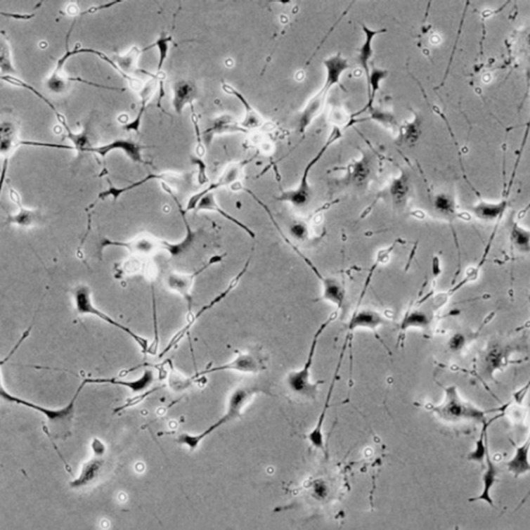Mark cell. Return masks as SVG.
Masks as SVG:
<instances>
[{
	"label": "cell",
	"mask_w": 530,
	"mask_h": 530,
	"mask_svg": "<svg viewBox=\"0 0 530 530\" xmlns=\"http://www.w3.org/2000/svg\"><path fill=\"white\" fill-rule=\"evenodd\" d=\"M83 380L86 384H110L127 387L135 395H139L140 393H146V389L152 387L153 383L155 382V373L153 370L146 369L143 374L135 380H122V379L115 377L84 378Z\"/></svg>",
	"instance_id": "obj_14"
},
{
	"label": "cell",
	"mask_w": 530,
	"mask_h": 530,
	"mask_svg": "<svg viewBox=\"0 0 530 530\" xmlns=\"http://www.w3.org/2000/svg\"><path fill=\"white\" fill-rule=\"evenodd\" d=\"M431 411L441 420L446 422L474 420L481 425L487 422V411L474 406L472 403L464 400L455 385L444 387V399L437 406H431Z\"/></svg>",
	"instance_id": "obj_4"
},
{
	"label": "cell",
	"mask_w": 530,
	"mask_h": 530,
	"mask_svg": "<svg viewBox=\"0 0 530 530\" xmlns=\"http://www.w3.org/2000/svg\"><path fill=\"white\" fill-rule=\"evenodd\" d=\"M250 262H251V257L247 260L246 264L243 267L242 271H240V273H238V275L230 281V283L228 284V286L222 291V292L219 293V295H216L214 299H212L209 303L203 306L196 314L193 315V316H190V318L188 319V323L170 339V341L168 342L167 346H166V347L164 348L163 351L159 354V358H163V356H166V354L171 351L173 348L176 347V346L179 345V342L183 340V339L189 334L192 326L198 321V319L200 318L203 314H205L207 311L212 310L214 306H216V304H220L221 302L224 301V299H226L228 295L236 288V286L240 283L242 278L244 277L245 273H247V269H249Z\"/></svg>",
	"instance_id": "obj_8"
},
{
	"label": "cell",
	"mask_w": 530,
	"mask_h": 530,
	"mask_svg": "<svg viewBox=\"0 0 530 530\" xmlns=\"http://www.w3.org/2000/svg\"><path fill=\"white\" fill-rule=\"evenodd\" d=\"M190 164L198 167V183H200V186L209 183V177H207V164L205 163V161H203L201 157H199L198 155H197V157H195V155H190Z\"/></svg>",
	"instance_id": "obj_43"
},
{
	"label": "cell",
	"mask_w": 530,
	"mask_h": 530,
	"mask_svg": "<svg viewBox=\"0 0 530 530\" xmlns=\"http://www.w3.org/2000/svg\"><path fill=\"white\" fill-rule=\"evenodd\" d=\"M148 47L144 48V49L133 47L124 56H115L112 58L114 63H116V65L119 67L120 71L130 79L131 82H132V86L135 87V89H138L140 86V81L134 78L133 75H137L138 72H141V70L137 67L138 58H139V56L143 52L148 51Z\"/></svg>",
	"instance_id": "obj_23"
},
{
	"label": "cell",
	"mask_w": 530,
	"mask_h": 530,
	"mask_svg": "<svg viewBox=\"0 0 530 530\" xmlns=\"http://www.w3.org/2000/svg\"><path fill=\"white\" fill-rule=\"evenodd\" d=\"M143 148V146H140L139 143L133 141V140L117 139L114 140L111 143L105 144V146L85 148L84 152L96 153V155L104 157L113 150H122L136 163L146 164L143 157H142Z\"/></svg>",
	"instance_id": "obj_15"
},
{
	"label": "cell",
	"mask_w": 530,
	"mask_h": 530,
	"mask_svg": "<svg viewBox=\"0 0 530 530\" xmlns=\"http://www.w3.org/2000/svg\"><path fill=\"white\" fill-rule=\"evenodd\" d=\"M10 197L15 205L18 207L19 212L15 214H11L6 219L8 225L14 224L20 227H30L36 224L39 219L38 212L36 210L27 209L22 205L21 196L16 190L10 187Z\"/></svg>",
	"instance_id": "obj_29"
},
{
	"label": "cell",
	"mask_w": 530,
	"mask_h": 530,
	"mask_svg": "<svg viewBox=\"0 0 530 530\" xmlns=\"http://www.w3.org/2000/svg\"><path fill=\"white\" fill-rule=\"evenodd\" d=\"M2 16L12 17V18L27 20L34 18V14L30 15H19V14H6V13H1Z\"/></svg>",
	"instance_id": "obj_52"
},
{
	"label": "cell",
	"mask_w": 530,
	"mask_h": 530,
	"mask_svg": "<svg viewBox=\"0 0 530 530\" xmlns=\"http://www.w3.org/2000/svg\"><path fill=\"white\" fill-rule=\"evenodd\" d=\"M387 71L382 69H376L373 67L370 75L369 83L367 84L368 91V104L365 109L373 108L374 100H375L376 93L380 87L381 81L384 80L387 77Z\"/></svg>",
	"instance_id": "obj_37"
},
{
	"label": "cell",
	"mask_w": 530,
	"mask_h": 530,
	"mask_svg": "<svg viewBox=\"0 0 530 530\" xmlns=\"http://www.w3.org/2000/svg\"><path fill=\"white\" fill-rule=\"evenodd\" d=\"M73 299L74 306H75L78 314L91 315V316L98 317L101 321L108 323L109 325L122 330L127 336L130 337L131 339H133L136 342V344L139 346L142 354H148V347H150L148 339L136 334L131 328H127L124 324L112 318L110 315L106 314V313L103 312L100 309L96 308L95 304H93V297H91V290L89 286H86V285H80V286L76 287L75 290L73 291Z\"/></svg>",
	"instance_id": "obj_5"
},
{
	"label": "cell",
	"mask_w": 530,
	"mask_h": 530,
	"mask_svg": "<svg viewBox=\"0 0 530 530\" xmlns=\"http://www.w3.org/2000/svg\"><path fill=\"white\" fill-rule=\"evenodd\" d=\"M291 234L293 238L299 240H304L308 236V228L303 223H295L290 228Z\"/></svg>",
	"instance_id": "obj_47"
},
{
	"label": "cell",
	"mask_w": 530,
	"mask_h": 530,
	"mask_svg": "<svg viewBox=\"0 0 530 530\" xmlns=\"http://www.w3.org/2000/svg\"><path fill=\"white\" fill-rule=\"evenodd\" d=\"M286 242L292 247V249L295 250V252H297V255L301 256L304 264L308 265V266L310 267L311 271H312L313 273H315V276L321 280L322 288H323V290H322V299L334 304L337 308V311L339 312V311L341 310L342 306H343L344 302H345V288H344L343 285H342L338 280L332 279V278L324 277L321 271H319V269L313 264V262L311 261L308 257H306L304 254H302V252L299 251V250H297V247H293V245L291 244L289 240H286Z\"/></svg>",
	"instance_id": "obj_10"
},
{
	"label": "cell",
	"mask_w": 530,
	"mask_h": 530,
	"mask_svg": "<svg viewBox=\"0 0 530 530\" xmlns=\"http://www.w3.org/2000/svg\"><path fill=\"white\" fill-rule=\"evenodd\" d=\"M172 37L168 36V34H164L163 32V34H161V36L157 38V41H155L153 45L150 46V49L153 47H157V49H159L160 56L159 63H157V75H160L162 69H163L164 65H165L166 59H167L168 53H169V45L171 41H172Z\"/></svg>",
	"instance_id": "obj_40"
},
{
	"label": "cell",
	"mask_w": 530,
	"mask_h": 530,
	"mask_svg": "<svg viewBox=\"0 0 530 530\" xmlns=\"http://www.w3.org/2000/svg\"><path fill=\"white\" fill-rule=\"evenodd\" d=\"M65 137L67 138V139L71 140L72 142L74 143V148H75V150H81V152H84L85 148H87V133L85 132V131H83V132L81 133H73L72 132H67V135H65Z\"/></svg>",
	"instance_id": "obj_44"
},
{
	"label": "cell",
	"mask_w": 530,
	"mask_h": 530,
	"mask_svg": "<svg viewBox=\"0 0 530 530\" xmlns=\"http://www.w3.org/2000/svg\"><path fill=\"white\" fill-rule=\"evenodd\" d=\"M529 85H530V78H529ZM529 131H530V113L529 116V120H527V122H526V128H525L524 135H523L522 141H521L520 148H519L518 153H517L516 163H515L514 170H512L511 179H510L509 188H508V195H509L510 190H511L512 183H514L515 175H516L517 169H518V167H519V163H520L521 157H522V153L523 152H524L525 146H526L527 139H529Z\"/></svg>",
	"instance_id": "obj_42"
},
{
	"label": "cell",
	"mask_w": 530,
	"mask_h": 530,
	"mask_svg": "<svg viewBox=\"0 0 530 530\" xmlns=\"http://www.w3.org/2000/svg\"><path fill=\"white\" fill-rule=\"evenodd\" d=\"M1 80L6 81V82L8 83V84L22 87V89H27V91H32V93H34V95L38 96L39 98H41V100L43 101V102L45 103V104L47 105L48 107H50V108H51V110L53 111L54 113H56L57 120H58L59 124H60L61 126H63V128L65 129L67 133L71 131V129H70L69 126H67V122H65V116H63V114L57 110L56 106H54V105L52 104L51 102H50V100H48V98H46L45 96L41 95V93H39V91H37V89H34V86H32V85L27 84V83L24 82V81L21 80V79L17 78V77L12 75L1 76Z\"/></svg>",
	"instance_id": "obj_34"
},
{
	"label": "cell",
	"mask_w": 530,
	"mask_h": 530,
	"mask_svg": "<svg viewBox=\"0 0 530 530\" xmlns=\"http://www.w3.org/2000/svg\"><path fill=\"white\" fill-rule=\"evenodd\" d=\"M224 257L225 255L212 256L207 264L197 271H193L192 273H188V275L183 273L181 275V273H171L166 278V285H167L168 288L174 291V292L179 293L183 297V299L187 302L188 306H189L190 312L192 310V288L195 280L203 271H207L209 267L222 262Z\"/></svg>",
	"instance_id": "obj_9"
},
{
	"label": "cell",
	"mask_w": 530,
	"mask_h": 530,
	"mask_svg": "<svg viewBox=\"0 0 530 530\" xmlns=\"http://www.w3.org/2000/svg\"><path fill=\"white\" fill-rule=\"evenodd\" d=\"M338 315V311L332 313L325 321L322 322L319 328H317L315 332L314 336H313L312 341H311L310 350H309L308 356H306V361L301 370L297 371H290L287 374L286 383L288 385L290 391L295 395L299 396V397L315 399L318 395L319 387L322 383V381H317V382H313L312 381V367L314 363L315 354H316L317 345H318L319 339L323 334L324 330L330 325L332 321L337 318Z\"/></svg>",
	"instance_id": "obj_3"
},
{
	"label": "cell",
	"mask_w": 530,
	"mask_h": 530,
	"mask_svg": "<svg viewBox=\"0 0 530 530\" xmlns=\"http://www.w3.org/2000/svg\"><path fill=\"white\" fill-rule=\"evenodd\" d=\"M122 4V1L108 2V4H101V6H91V8H87L84 12L80 13V16H83V15L95 14V13L98 12V11L111 8V6H116V4Z\"/></svg>",
	"instance_id": "obj_50"
},
{
	"label": "cell",
	"mask_w": 530,
	"mask_h": 530,
	"mask_svg": "<svg viewBox=\"0 0 530 530\" xmlns=\"http://www.w3.org/2000/svg\"><path fill=\"white\" fill-rule=\"evenodd\" d=\"M529 210H530V201H529V205H527L526 207H524V209L521 210V212H519L518 218L519 219L523 218V216H524L525 214H527V212H529Z\"/></svg>",
	"instance_id": "obj_54"
},
{
	"label": "cell",
	"mask_w": 530,
	"mask_h": 530,
	"mask_svg": "<svg viewBox=\"0 0 530 530\" xmlns=\"http://www.w3.org/2000/svg\"><path fill=\"white\" fill-rule=\"evenodd\" d=\"M389 321L380 313L372 310H361L356 312L348 323V334L358 330H378L380 326L385 325Z\"/></svg>",
	"instance_id": "obj_18"
},
{
	"label": "cell",
	"mask_w": 530,
	"mask_h": 530,
	"mask_svg": "<svg viewBox=\"0 0 530 530\" xmlns=\"http://www.w3.org/2000/svg\"><path fill=\"white\" fill-rule=\"evenodd\" d=\"M196 209L198 210V212H201V210H209V212H218V214H220L221 216H223V218H225L226 219V220L229 221V222H231L232 224L236 225V226L240 227V229L244 230V231L246 232L247 234H249L250 238H255V232H254L253 230L251 229V228L247 227L246 224L240 222V220L234 218L233 216L228 214L227 212H225L224 209H222L220 207H219L218 203H216V198H214V193H209V194L203 196L202 199H201L200 200V202H199L198 205H197Z\"/></svg>",
	"instance_id": "obj_32"
},
{
	"label": "cell",
	"mask_w": 530,
	"mask_h": 530,
	"mask_svg": "<svg viewBox=\"0 0 530 530\" xmlns=\"http://www.w3.org/2000/svg\"><path fill=\"white\" fill-rule=\"evenodd\" d=\"M160 387H155V389H150V392H146V393L139 394V395H137V397L133 398V399H129V400H127L126 402H124V405H122V406L118 407V408H115V411H114V413H119V411H124V409L130 408V407L135 406V405H137L138 403L141 402V401L146 400V398L148 397V396L152 395V394L155 393V392L159 391Z\"/></svg>",
	"instance_id": "obj_45"
},
{
	"label": "cell",
	"mask_w": 530,
	"mask_h": 530,
	"mask_svg": "<svg viewBox=\"0 0 530 530\" xmlns=\"http://www.w3.org/2000/svg\"><path fill=\"white\" fill-rule=\"evenodd\" d=\"M8 159H6V161H4V169H2V179H1L2 183H4V176H6V167H8Z\"/></svg>",
	"instance_id": "obj_55"
},
{
	"label": "cell",
	"mask_w": 530,
	"mask_h": 530,
	"mask_svg": "<svg viewBox=\"0 0 530 530\" xmlns=\"http://www.w3.org/2000/svg\"><path fill=\"white\" fill-rule=\"evenodd\" d=\"M529 389L530 378L523 387H521L518 391L515 392L514 395H512V398H514L515 402H516L517 404L522 405V403L524 402L525 398H526L527 394H529Z\"/></svg>",
	"instance_id": "obj_49"
},
{
	"label": "cell",
	"mask_w": 530,
	"mask_h": 530,
	"mask_svg": "<svg viewBox=\"0 0 530 530\" xmlns=\"http://www.w3.org/2000/svg\"><path fill=\"white\" fill-rule=\"evenodd\" d=\"M108 247H124L133 254L150 255L157 250H162V240L148 235L139 236L129 242H120V240H112L104 238L98 244V252L102 254L103 251Z\"/></svg>",
	"instance_id": "obj_12"
},
{
	"label": "cell",
	"mask_w": 530,
	"mask_h": 530,
	"mask_svg": "<svg viewBox=\"0 0 530 530\" xmlns=\"http://www.w3.org/2000/svg\"><path fill=\"white\" fill-rule=\"evenodd\" d=\"M153 179H162V181H166L168 183H174L176 186L187 185L192 181V174H183V173H159V174H150L146 175L141 181H136L132 185L127 186L124 188H115L111 187L110 189L104 190V192L98 194V199L101 200H105L108 197H112L113 200H117L124 193L129 192L136 189V188L140 187V186L146 185L148 181H153Z\"/></svg>",
	"instance_id": "obj_11"
},
{
	"label": "cell",
	"mask_w": 530,
	"mask_h": 530,
	"mask_svg": "<svg viewBox=\"0 0 530 530\" xmlns=\"http://www.w3.org/2000/svg\"><path fill=\"white\" fill-rule=\"evenodd\" d=\"M343 137V133H342L341 129L339 127H334L330 136H328V140H326L324 146H322L321 150L317 153V155L309 162L308 165L304 168L303 175H302L301 181L299 185L297 186V189L287 190V192L282 193L277 200L284 201V202H289L291 205H295L297 207H304L310 202L311 199V186L308 183L309 174L312 168L321 161L322 157L326 150L335 143L338 141L339 139Z\"/></svg>",
	"instance_id": "obj_6"
},
{
	"label": "cell",
	"mask_w": 530,
	"mask_h": 530,
	"mask_svg": "<svg viewBox=\"0 0 530 530\" xmlns=\"http://www.w3.org/2000/svg\"><path fill=\"white\" fill-rule=\"evenodd\" d=\"M160 76L153 75V79H150L143 89L140 91V98H141V106H140L139 112L136 116L135 119L130 122H126L122 128L126 131H134V132L139 133L140 127L142 124V118H143L144 113L146 111V107H148V103H150V98H153V93H155V89L157 87V81H159Z\"/></svg>",
	"instance_id": "obj_30"
},
{
	"label": "cell",
	"mask_w": 530,
	"mask_h": 530,
	"mask_svg": "<svg viewBox=\"0 0 530 530\" xmlns=\"http://www.w3.org/2000/svg\"><path fill=\"white\" fill-rule=\"evenodd\" d=\"M490 422H485L483 425V430H481V436H479V440L475 444L474 450L468 455V459L470 461L479 462V463H484L486 461V455L489 452V446H488V437H487V429Z\"/></svg>",
	"instance_id": "obj_39"
},
{
	"label": "cell",
	"mask_w": 530,
	"mask_h": 530,
	"mask_svg": "<svg viewBox=\"0 0 530 530\" xmlns=\"http://www.w3.org/2000/svg\"><path fill=\"white\" fill-rule=\"evenodd\" d=\"M433 269H434L435 277H437L441 273V271H440V259L438 257L433 258Z\"/></svg>",
	"instance_id": "obj_53"
},
{
	"label": "cell",
	"mask_w": 530,
	"mask_h": 530,
	"mask_svg": "<svg viewBox=\"0 0 530 530\" xmlns=\"http://www.w3.org/2000/svg\"><path fill=\"white\" fill-rule=\"evenodd\" d=\"M223 91L228 95L235 96L238 98L243 106H244L245 111H246V115H245V119L240 122L243 128L249 132L250 130H255V129L261 128L264 126V118L261 117L259 113L251 106L249 101L245 98L238 89H234L231 85L227 84V83L223 82L222 84Z\"/></svg>",
	"instance_id": "obj_22"
},
{
	"label": "cell",
	"mask_w": 530,
	"mask_h": 530,
	"mask_svg": "<svg viewBox=\"0 0 530 530\" xmlns=\"http://www.w3.org/2000/svg\"><path fill=\"white\" fill-rule=\"evenodd\" d=\"M260 393H264V389L256 387V385H254V387L246 385V387H240L234 389L228 399L226 413L220 420H216L214 425H212L200 434L190 435L188 433H183L177 437V444H181V446H187L190 451L196 450L201 441L205 439L207 436L212 434V432H214L216 429L220 428L227 422H231V420H235V418H240L249 403L253 400L256 395Z\"/></svg>",
	"instance_id": "obj_2"
},
{
	"label": "cell",
	"mask_w": 530,
	"mask_h": 530,
	"mask_svg": "<svg viewBox=\"0 0 530 530\" xmlns=\"http://www.w3.org/2000/svg\"><path fill=\"white\" fill-rule=\"evenodd\" d=\"M85 385H87L82 380V382L77 389L75 395L70 401L69 404L63 406V408L50 409L47 407L41 406L36 403L30 401L24 400V399L17 397L13 394L8 393L4 389V384L0 387V396L6 402L14 403V404L21 405V406L27 407L32 409L37 413H41L46 418L48 422V429L52 437L58 438V439H65L69 437L73 428L74 418H75L76 402L79 395H80Z\"/></svg>",
	"instance_id": "obj_1"
},
{
	"label": "cell",
	"mask_w": 530,
	"mask_h": 530,
	"mask_svg": "<svg viewBox=\"0 0 530 530\" xmlns=\"http://www.w3.org/2000/svg\"><path fill=\"white\" fill-rule=\"evenodd\" d=\"M431 323V317L424 311H409L401 321V332H406L409 328H427Z\"/></svg>",
	"instance_id": "obj_35"
},
{
	"label": "cell",
	"mask_w": 530,
	"mask_h": 530,
	"mask_svg": "<svg viewBox=\"0 0 530 530\" xmlns=\"http://www.w3.org/2000/svg\"><path fill=\"white\" fill-rule=\"evenodd\" d=\"M512 247L519 253L530 254V230L512 221L510 228Z\"/></svg>",
	"instance_id": "obj_33"
},
{
	"label": "cell",
	"mask_w": 530,
	"mask_h": 530,
	"mask_svg": "<svg viewBox=\"0 0 530 530\" xmlns=\"http://www.w3.org/2000/svg\"><path fill=\"white\" fill-rule=\"evenodd\" d=\"M225 133H247V131L245 130L242 124L236 122L231 115H222L216 118L210 124V127L207 130L203 131L201 137H202V141L205 142V146L209 148L214 136Z\"/></svg>",
	"instance_id": "obj_17"
},
{
	"label": "cell",
	"mask_w": 530,
	"mask_h": 530,
	"mask_svg": "<svg viewBox=\"0 0 530 530\" xmlns=\"http://www.w3.org/2000/svg\"><path fill=\"white\" fill-rule=\"evenodd\" d=\"M267 369L266 361L259 350L252 351L238 352V356L224 365L216 367L207 368L203 371L198 372L195 378L203 377L207 374L216 373V372L233 371L240 373H260Z\"/></svg>",
	"instance_id": "obj_7"
},
{
	"label": "cell",
	"mask_w": 530,
	"mask_h": 530,
	"mask_svg": "<svg viewBox=\"0 0 530 530\" xmlns=\"http://www.w3.org/2000/svg\"><path fill=\"white\" fill-rule=\"evenodd\" d=\"M363 28V34H365V41H363V45L361 46L358 49V63H360L361 67L363 69V73H365L366 80H367V84L369 83L370 75H371V70H370V59L373 56V41L375 37L378 34L387 32V30H373L371 28L367 27L366 25L361 26Z\"/></svg>",
	"instance_id": "obj_25"
},
{
	"label": "cell",
	"mask_w": 530,
	"mask_h": 530,
	"mask_svg": "<svg viewBox=\"0 0 530 530\" xmlns=\"http://www.w3.org/2000/svg\"><path fill=\"white\" fill-rule=\"evenodd\" d=\"M197 96V89L195 83L190 80L177 81L173 85L172 105L175 112L181 115L187 105L192 106L193 102Z\"/></svg>",
	"instance_id": "obj_21"
},
{
	"label": "cell",
	"mask_w": 530,
	"mask_h": 530,
	"mask_svg": "<svg viewBox=\"0 0 530 530\" xmlns=\"http://www.w3.org/2000/svg\"><path fill=\"white\" fill-rule=\"evenodd\" d=\"M21 146H39V148H56V150H75L74 146H63V144L44 143V142L37 141H18L17 148Z\"/></svg>",
	"instance_id": "obj_46"
},
{
	"label": "cell",
	"mask_w": 530,
	"mask_h": 530,
	"mask_svg": "<svg viewBox=\"0 0 530 530\" xmlns=\"http://www.w3.org/2000/svg\"><path fill=\"white\" fill-rule=\"evenodd\" d=\"M249 161L238 162V163L230 164L226 168V170L221 175L220 179L214 183H210L207 189L203 190L202 192L197 193V194L193 195L190 197L189 201L187 203V207H186L185 212H190V210H194L197 209V205L200 202L203 196L212 193V190H216L219 188L226 187V186L232 185V183H236L242 175L243 169Z\"/></svg>",
	"instance_id": "obj_13"
},
{
	"label": "cell",
	"mask_w": 530,
	"mask_h": 530,
	"mask_svg": "<svg viewBox=\"0 0 530 530\" xmlns=\"http://www.w3.org/2000/svg\"><path fill=\"white\" fill-rule=\"evenodd\" d=\"M71 58V50L69 49V44L67 43V50L60 58L57 61L56 70L49 78L46 80V86L49 91L54 93H61L67 89L69 83V77L63 74V65L67 63V59Z\"/></svg>",
	"instance_id": "obj_31"
},
{
	"label": "cell",
	"mask_w": 530,
	"mask_h": 530,
	"mask_svg": "<svg viewBox=\"0 0 530 530\" xmlns=\"http://www.w3.org/2000/svg\"><path fill=\"white\" fill-rule=\"evenodd\" d=\"M104 463V460L100 455H95L93 459L85 462L82 468H81L80 474L70 483V487L72 489H79V488L85 487V486H89V484L93 483L98 479Z\"/></svg>",
	"instance_id": "obj_26"
},
{
	"label": "cell",
	"mask_w": 530,
	"mask_h": 530,
	"mask_svg": "<svg viewBox=\"0 0 530 530\" xmlns=\"http://www.w3.org/2000/svg\"><path fill=\"white\" fill-rule=\"evenodd\" d=\"M434 207L441 216L450 220L457 216V205H455L454 197L451 195L444 194V193L438 194L434 199Z\"/></svg>",
	"instance_id": "obj_36"
},
{
	"label": "cell",
	"mask_w": 530,
	"mask_h": 530,
	"mask_svg": "<svg viewBox=\"0 0 530 530\" xmlns=\"http://www.w3.org/2000/svg\"><path fill=\"white\" fill-rule=\"evenodd\" d=\"M486 470L481 477L483 481V488H481V494L475 498L470 499V501L483 500L485 503H489L491 507H494V503L491 496V490L494 487L496 481H498V467H497L496 463L491 459L490 452L487 453L486 455Z\"/></svg>",
	"instance_id": "obj_28"
},
{
	"label": "cell",
	"mask_w": 530,
	"mask_h": 530,
	"mask_svg": "<svg viewBox=\"0 0 530 530\" xmlns=\"http://www.w3.org/2000/svg\"><path fill=\"white\" fill-rule=\"evenodd\" d=\"M346 345L344 346L343 350H342L340 358H339L338 365H337L336 372H335L334 378H332V383H330V391H328V397H326L325 402H324L323 407L321 415H319L318 420H317L316 425H315L313 430L308 434V440L310 444L314 446L317 450L324 451V435H323V425L324 420H325L326 413H328V407H330V399L332 397V392H334L335 385H336L337 379H338L339 371H340L342 360H343L344 351H345Z\"/></svg>",
	"instance_id": "obj_16"
},
{
	"label": "cell",
	"mask_w": 530,
	"mask_h": 530,
	"mask_svg": "<svg viewBox=\"0 0 530 530\" xmlns=\"http://www.w3.org/2000/svg\"><path fill=\"white\" fill-rule=\"evenodd\" d=\"M328 91L325 89H321L318 93H316L313 98L309 100L304 106L303 112L301 114L299 122V133L304 134L308 130L310 124H312L313 120L319 116V114L322 112L324 108V104H325L326 96H328Z\"/></svg>",
	"instance_id": "obj_24"
},
{
	"label": "cell",
	"mask_w": 530,
	"mask_h": 530,
	"mask_svg": "<svg viewBox=\"0 0 530 530\" xmlns=\"http://www.w3.org/2000/svg\"><path fill=\"white\" fill-rule=\"evenodd\" d=\"M508 207L507 197L498 202H490V201L481 200L477 201L475 205L470 207V212L484 222H494V221L500 220L501 216L505 214Z\"/></svg>",
	"instance_id": "obj_19"
},
{
	"label": "cell",
	"mask_w": 530,
	"mask_h": 530,
	"mask_svg": "<svg viewBox=\"0 0 530 530\" xmlns=\"http://www.w3.org/2000/svg\"><path fill=\"white\" fill-rule=\"evenodd\" d=\"M370 111H371V117L373 119L378 120L379 122H384V124H392L393 122L396 124L395 117L391 115V114L381 112V111L378 110L373 111L372 109H370Z\"/></svg>",
	"instance_id": "obj_48"
},
{
	"label": "cell",
	"mask_w": 530,
	"mask_h": 530,
	"mask_svg": "<svg viewBox=\"0 0 530 530\" xmlns=\"http://www.w3.org/2000/svg\"><path fill=\"white\" fill-rule=\"evenodd\" d=\"M93 454H95V455H100V457H103V455L106 452V448H105L103 442L101 441V440H98V438L93 439Z\"/></svg>",
	"instance_id": "obj_51"
},
{
	"label": "cell",
	"mask_w": 530,
	"mask_h": 530,
	"mask_svg": "<svg viewBox=\"0 0 530 530\" xmlns=\"http://www.w3.org/2000/svg\"><path fill=\"white\" fill-rule=\"evenodd\" d=\"M323 65L325 67L326 77L325 82L322 87L330 91L335 85L340 84L342 76L349 69V63L341 53H337L336 56L325 59Z\"/></svg>",
	"instance_id": "obj_20"
},
{
	"label": "cell",
	"mask_w": 530,
	"mask_h": 530,
	"mask_svg": "<svg viewBox=\"0 0 530 530\" xmlns=\"http://www.w3.org/2000/svg\"><path fill=\"white\" fill-rule=\"evenodd\" d=\"M18 140H16V129L11 122H4L1 124V144L0 150L2 155H8L12 150H16Z\"/></svg>",
	"instance_id": "obj_38"
},
{
	"label": "cell",
	"mask_w": 530,
	"mask_h": 530,
	"mask_svg": "<svg viewBox=\"0 0 530 530\" xmlns=\"http://www.w3.org/2000/svg\"><path fill=\"white\" fill-rule=\"evenodd\" d=\"M0 69H1V76H11V74L17 73L13 65L10 45L4 39H1V46H0Z\"/></svg>",
	"instance_id": "obj_41"
},
{
	"label": "cell",
	"mask_w": 530,
	"mask_h": 530,
	"mask_svg": "<svg viewBox=\"0 0 530 530\" xmlns=\"http://www.w3.org/2000/svg\"><path fill=\"white\" fill-rule=\"evenodd\" d=\"M508 470L515 477H520L530 472V430L526 440L516 446L515 454L507 463Z\"/></svg>",
	"instance_id": "obj_27"
}]
</instances>
